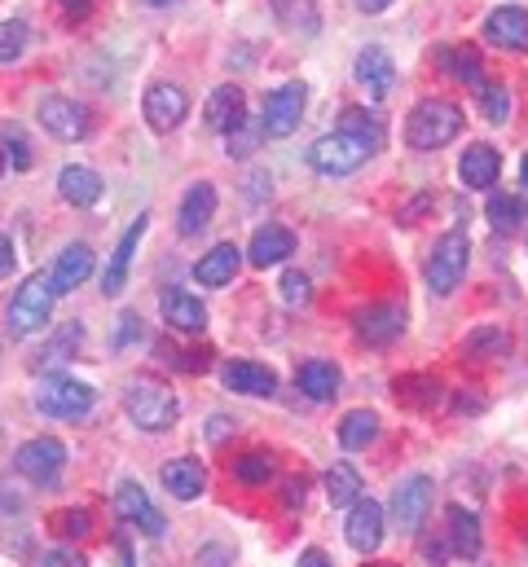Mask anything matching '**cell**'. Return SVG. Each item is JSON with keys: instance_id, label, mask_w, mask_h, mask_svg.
I'll return each mask as SVG.
<instances>
[{"instance_id": "f907efd6", "label": "cell", "mask_w": 528, "mask_h": 567, "mask_svg": "<svg viewBox=\"0 0 528 567\" xmlns=\"http://www.w3.org/2000/svg\"><path fill=\"white\" fill-rule=\"evenodd\" d=\"M282 497H286V506H295V502H304V480H291V484L282 489Z\"/></svg>"}, {"instance_id": "4dcf8cb0", "label": "cell", "mask_w": 528, "mask_h": 567, "mask_svg": "<svg viewBox=\"0 0 528 567\" xmlns=\"http://www.w3.org/2000/svg\"><path fill=\"white\" fill-rule=\"evenodd\" d=\"M396 400L414 409H437L445 400V387L428 374H409V379H396Z\"/></svg>"}, {"instance_id": "ac0fdd59", "label": "cell", "mask_w": 528, "mask_h": 567, "mask_svg": "<svg viewBox=\"0 0 528 567\" xmlns=\"http://www.w3.org/2000/svg\"><path fill=\"white\" fill-rule=\"evenodd\" d=\"M353 75H357V84H361L370 97H388V93H392V84H396V62L388 58V49L370 45V49H361V53H357Z\"/></svg>"}, {"instance_id": "2e32d148", "label": "cell", "mask_w": 528, "mask_h": 567, "mask_svg": "<svg viewBox=\"0 0 528 567\" xmlns=\"http://www.w3.org/2000/svg\"><path fill=\"white\" fill-rule=\"evenodd\" d=\"M344 532H348V545H353V550H361V554L379 550V541H383V506H379L374 497H361V502L348 510Z\"/></svg>"}, {"instance_id": "8d00e7d4", "label": "cell", "mask_w": 528, "mask_h": 567, "mask_svg": "<svg viewBox=\"0 0 528 567\" xmlns=\"http://www.w3.org/2000/svg\"><path fill=\"white\" fill-rule=\"evenodd\" d=\"M484 215H489V224H493L498 234H515L519 230V202L511 194H493L489 207H484Z\"/></svg>"}, {"instance_id": "f546056e", "label": "cell", "mask_w": 528, "mask_h": 567, "mask_svg": "<svg viewBox=\"0 0 528 567\" xmlns=\"http://www.w3.org/2000/svg\"><path fill=\"white\" fill-rule=\"evenodd\" d=\"M335 133H344V137H353V141H361V146H370V150L383 146V120L370 115V110H361V106H348V110H344L340 124H335Z\"/></svg>"}, {"instance_id": "6da1fadb", "label": "cell", "mask_w": 528, "mask_h": 567, "mask_svg": "<svg viewBox=\"0 0 528 567\" xmlns=\"http://www.w3.org/2000/svg\"><path fill=\"white\" fill-rule=\"evenodd\" d=\"M463 133V110L454 101H418L405 120V146L409 150H441Z\"/></svg>"}, {"instance_id": "bcb514c9", "label": "cell", "mask_w": 528, "mask_h": 567, "mask_svg": "<svg viewBox=\"0 0 528 567\" xmlns=\"http://www.w3.org/2000/svg\"><path fill=\"white\" fill-rule=\"evenodd\" d=\"M40 567H88V563H84L75 550L58 545V550H49V554H45V563H40Z\"/></svg>"}, {"instance_id": "60d3db41", "label": "cell", "mask_w": 528, "mask_h": 567, "mask_svg": "<svg viewBox=\"0 0 528 567\" xmlns=\"http://www.w3.org/2000/svg\"><path fill=\"white\" fill-rule=\"evenodd\" d=\"M265 133H260V120L256 124H243V128H234L230 137H225V155H234V159H247L251 150H256V141H260Z\"/></svg>"}, {"instance_id": "8fae6325", "label": "cell", "mask_w": 528, "mask_h": 567, "mask_svg": "<svg viewBox=\"0 0 528 567\" xmlns=\"http://www.w3.org/2000/svg\"><path fill=\"white\" fill-rule=\"evenodd\" d=\"M40 124L58 137V141H84L93 120H88V110L71 97H45L40 101Z\"/></svg>"}, {"instance_id": "9c48e42d", "label": "cell", "mask_w": 528, "mask_h": 567, "mask_svg": "<svg viewBox=\"0 0 528 567\" xmlns=\"http://www.w3.org/2000/svg\"><path fill=\"white\" fill-rule=\"evenodd\" d=\"M405 308L401 304H370V308H361L357 317H353V325H357V338L361 344H370V348H388V344H396V338L405 334Z\"/></svg>"}, {"instance_id": "d4e9b609", "label": "cell", "mask_w": 528, "mask_h": 567, "mask_svg": "<svg viewBox=\"0 0 528 567\" xmlns=\"http://www.w3.org/2000/svg\"><path fill=\"white\" fill-rule=\"evenodd\" d=\"M163 489H168L172 497H181V502H194V497H202V489H207V467L194 463V458H172V463L163 467Z\"/></svg>"}, {"instance_id": "816d5d0a", "label": "cell", "mask_w": 528, "mask_h": 567, "mask_svg": "<svg viewBox=\"0 0 528 567\" xmlns=\"http://www.w3.org/2000/svg\"><path fill=\"white\" fill-rule=\"evenodd\" d=\"M62 5H66V14H71V19H84V14L93 10V0H62Z\"/></svg>"}, {"instance_id": "d6a6232c", "label": "cell", "mask_w": 528, "mask_h": 567, "mask_svg": "<svg viewBox=\"0 0 528 567\" xmlns=\"http://www.w3.org/2000/svg\"><path fill=\"white\" fill-rule=\"evenodd\" d=\"M79 321H66V325H58V334L49 338V344L40 348V370H53V366H66V361H75V353H79Z\"/></svg>"}, {"instance_id": "d590c367", "label": "cell", "mask_w": 528, "mask_h": 567, "mask_svg": "<svg viewBox=\"0 0 528 567\" xmlns=\"http://www.w3.org/2000/svg\"><path fill=\"white\" fill-rule=\"evenodd\" d=\"M327 493H331V506H357L361 502V476L348 463H335L327 471Z\"/></svg>"}, {"instance_id": "44dd1931", "label": "cell", "mask_w": 528, "mask_h": 567, "mask_svg": "<svg viewBox=\"0 0 528 567\" xmlns=\"http://www.w3.org/2000/svg\"><path fill=\"white\" fill-rule=\"evenodd\" d=\"M243 264V251L234 243H221V247H211L198 264H194V282L198 286H230V278L238 273Z\"/></svg>"}, {"instance_id": "603a6c76", "label": "cell", "mask_w": 528, "mask_h": 567, "mask_svg": "<svg viewBox=\"0 0 528 567\" xmlns=\"http://www.w3.org/2000/svg\"><path fill=\"white\" fill-rule=\"evenodd\" d=\"M163 321L172 325V330H185V334H198L202 325H207V308L189 295V291H181V286H168L163 291Z\"/></svg>"}, {"instance_id": "30bf717a", "label": "cell", "mask_w": 528, "mask_h": 567, "mask_svg": "<svg viewBox=\"0 0 528 567\" xmlns=\"http://www.w3.org/2000/svg\"><path fill=\"white\" fill-rule=\"evenodd\" d=\"M432 502H437V484H432L428 476L405 480V484L396 489V497H392V519H396V528H401V532H418L422 519H428V510H432Z\"/></svg>"}, {"instance_id": "5b68a950", "label": "cell", "mask_w": 528, "mask_h": 567, "mask_svg": "<svg viewBox=\"0 0 528 567\" xmlns=\"http://www.w3.org/2000/svg\"><path fill=\"white\" fill-rule=\"evenodd\" d=\"M467 264H471V243H467V234H445V238L432 247V256H428V286H432L437 295H454L458 282L467 278Z\"/></svg>"}, {"instance_id": "4fadbf2b", "label": "cell", "mask_w": 528, "mask_h": 567, "mask_svg": "<svg viewBox=\"0 0 528 567\" xmlns=\"http://www.w3.org/2000/svg\"><path fill=\"white\" fill-rule=\"evenodd\" d=\"M247 124V97L238 84H221V88H211L207 97V128H217V133H234Z\"/></svg>"}, {"instance_id": "7a4b0ae2", "label": "cell", "mask_w": 528, "mask_h": 567, "mask_svg": "<svg viewBox=\"0 0 528 567\" xmlns=\"http://www.w3.org/2000/svg\"><path fill=\"white\" fill-rule=\"evenodd\" d=\"M124 409H128V418H133L142 431H168V427H176V414H181L176 392H172L168 383L150 379V374H137V379L124 387Z\"/></svg>"}, {"instance_id": "ba28073f", "label": "cell", "mask_w": 528, "mask_h": 567, "mask_svg": "<svg viewBox=\"0 0 528 567\" xmlns=\"http://www.w3.org/2000/svg\"><path fill=\"white\" fill-rule=\"evenodd\" d=\"M14 463H19V476H27L32 484H58L62 467H66V448L53 435H40V440H27L19 448Z\"/></svg>"}, {"instance_id": "ee69618b", "label": "cell", "mask_w": 528, "mask_h": 567, "mask_svg": "<svg viewBox=\"0 0 528 567\" xmlns=\"http://www.w3.org/2000/svg\"><path fill=\"white\" fill-rule=\"evenodd\" d=\"M308 295H312V286H308V278L291 269V273L282 278V299H286V304L295 308V304H308Z\"/></svg>"}, {"instance_id": "7dc6e473", "label": "cell", "mask_w": 528, "mask_h": 567, "mask_svg": "<svg viewBox=\"0 0 528 567\" xmlns=\"http://www.w3.org/2000/svg\"><path fill=\"white\" fill-rule=\"evenodd\" d=\"M198 563H202V567H230V554L217 550V545H207V550L198 554Z\"/></svg>"}, {"instance_id": "5bb4252c", "label": "cell", "mask_w": 528, "mask_h": 567, "mask_svg": "<svg viewBox=\"0 0 528 567\" xmlns=\"http://www.w3.org/2000/svg\"><path fill=\"white\" fill-rule=\"evenodd\" d=\"M211 215H217V189H211L207 181H194V185L185 189V198H181L176 230H181L185 238H194V234H202L207 224H211Z\"/></svg>"}, {"instance_id": "f1b7e54d", "label": "cell", "mask_w": 528, "mask_h": 567, "mask_svg": "<svg viewBox=\"0 0 528 567\" xmlns=\"http://www.w3.org/2000/svg\"><path fill=\"white\" fill-rule=\"evenodd\" d=\"M450 515V550L458 554V558H476L480 554V519L471 515V510H463V506H450L445 510Z\"/></svg>"}, {"instance_id": "ffe728a7", "label": "cell", "mask_w": 528, "mask_h": 567, "mask_svg": "<svg viewBox=\"0 0 528 567\" xmlns=\"http://www.w3.org/2000/svg\"><path fill=\"white\" fill-rule=\"evenodd\" d=\"M88 273H93V251H88V243H71V247L58 256V264H53L49 282H53V291H58V295H71L75 286H84V282H88Z\"/></svg>"}, {"instance_id": "e0dca14e", "label": "cell", "mask_w": 528, "mask_h": 567, "mask_svg": "<svg viewBox=\"0 0 528 567\" xmlns=\"http://www.w3.org/2000/svg\"><path fill=\"white\" fill-rule=\"evenodd\" d=\"M484 40H493L498 49H515L524 53L528 49V10L519 5H502L484 19Z\"/></svg>"}, {"instance_id": "d6986e66", "label": "cell", "mask_w": 528, "mask_h": 567, "mask_svg": "<svg viewBox=\"0 0 528 567\" xmlns=\"http://www.w3.org/2000/svg\"><path fill=\"white\" fill-rule=\"evenodd\" d=\"M115 510H120L128 523L146 528L150 537H163V515L150 506V497H146V489H142L137 480H124V484L115 489Z\"/></svg>"}, {"instance_id": "b9f144b4", "label": "cell", "mask_w": 528, "mask_h": 567, "mask_svg": "<svg viewBox=\"0 0 528 567\" xmlns=\"http://www.w3.org/2000/svg\"><path fill=\"white\" fill-rule=\"evenodd\" d=\"M49 528L62 537H88L93 519H88V510H58V515H49Z\"/></svg>"}, {"instance_id": "8992f818", "label": "cell", "mask_w": 528, "mask_h": 567, "mask_svg": "<svg viewBox=\"0 0 528 567\" xmlns=\"http://www.w3.org/2000/svg\"><path fill=\"white\" fill-rule=\"evenodd\" d=\"M304 101H308V88L299 79L273 88L265 97V110H260V133L265 137H291L299 128V120H304Z\"/></svg>"}, {"instance_id": "6f0895ef", "label": "cell", "mask_w": 528, "mask_h": 567, "mask_svg": "<svg viewBox=\"0 0 528 567\" xmlns=\"http://www.w3.org/2000/svg\"><path fill=\"white\" fill-rule=\"evenodd\" d=\"M0 176H5V155H0Z\"/></svg>"}, {"instance_id": "836d02e7", "label": "cell", "mask_w": 528, "mask_h": 567, "mask_svg": "<svg viewBox=\"0 0 528 567\" xmlns=\"http://www.w3.org/2000/svg\"><path fill=\"white\" fill-rule=\"evenodd\" d=\"M506 348H511V338L498 325H480L476 334L463 338V357L467 361H493V357H506Z\"/></svg>"}, {"instance_id": "f5cc1de1", "label": "cell", "mask_w": 528, "mask_h": 567, "mask_svg": "<svg viewBox=\"0 0 528 567\" xmlns=\"http://www.w3.org/2000/svg\"><path fill=\"white\" fill-rule=\"evenodd\" d=\"M388 5H392V0H357V10H361V14H383Z\"/></svg>"}, {"instance_id": "11a10c76", "label": "cell", "mask_w": 528, "mask_h": 567, "mask_svg": "<svg viewBox=\"0 0 528 567\" xmlns=\"http://www.w3.org/2000/svg\"><path fill=\"white\" fill-rule=\"evenodd\" d=\"M142 5H150V10H163V5H176V0H142Z\"/></svg>"}, {"instance_id": "9a60e30c", "label": "cell", "mask_w": 528, "mask_h": 567, "mask_svg": "<svg viewBox=\"0 0 528 567\" xmlns=\"http://www.w3.org/2000/svg\"><path fill=\"white\" fill-rule=\"evenodd\" d=\"M221 383L238 396H273L278 392V374L260 361H225L221 366Z\"/></svg>"}, {"instance_id": "e575fe53", "label": "cell", "mask_w": 528, "mask_h": 567, "mask_svg": "<svg viewBox=\"0 0 528 567\" xmlns=\"http://www.w3.org/2000/svg\"><path fill=\"white\" fill-rule=\"evenodd\" d=\"M374 435H379V414H370V409H348L344 414V422H340V444L344 448H366Z\"/></svg>"}, {"instance_id": "ab89813d", "label": "cell", "mask_w": 528, "mask_h": 567, "mask_svg": "<svg viewBox=\"0 0 528 567\" xmlns=\"http://www.w3.org/2000/svg\"><path fill=\"white\" fill-rule=\"evenodd\" d=\"M480 101H484V115H489L493 124H506V115H511V93H506V88L480 84Z\"/></svg>"}, {"instance_id": "7c38bea8", "label": "cell", "mask_w": 528, "mask_h": 567, "mask_svg": "<svg viewBox=\"0 0 528 567\" xmlns=\"http://www.w3.org/2000/svg\"><path fill=\"white\" fill-rule=\"evenodd\" d=\"M142 110H146V124H150L155 133H172V128H181V120H185L189 97H185L176 84H155V88H146Z\"/></svg>"}, {"instance_id": "52a82bcc", "label": "cell", "mask_w": 528, "mask_h": 567, "mask_svg": "<svg viewBox=\"0 0 528 567\" xmlns=\"http://www.w3.org/2000/svg\"><path fill=\"white\" fill-rule=\"evenodd\" d=\"M370 155H374L370 146L353 141V137H344V133H331V137H322V141H312L308 163H312L317 172H327V176H348V172H357Z\"/></svg>"}, {"instance_id": "7bdbcfd3", "label": "cell", "mask_w": 528, "mask_h": 567, "mask_svg": "<svg viewBox=\"0 0 528 567\" xmlns=\"http://www.w3.org/2000/svg\"><path fill=\"white\" fill-rule=\"evenodd\" d=\"M137 334H142V317H137V312H124V317H115V330H111V348H115V353H120V348H128Z\"/></svg>"}, {"instance_id": "4316f807", "label": "cell", "mask_w": 528, "mask_h": 567, "mask_svg": "<svg viewBox=\"0 0 528 567\" xmlns=\"http://www.w3.org/2000/svg\"><path fill=\"white\" fill-rule=\"evenodd\" d=\"M58 189H62V198L71 207H93L101 198V176L93 168H84V163H66L62 176H58Z\"/></svg>"}, {"instance_id": "277c9868", "label": "cell", "mask_w": 528, "mask_h": 567, "mask_svg": "<svg viewBox=\"0 0 528 567\" xmlns=\"http://www.w3.org/2000/svg\"><path fill=\"white\" fill-rule=\"evenodd\" d=\"M93 405H97V387L66 374H45L36 387V409L45 418H84Z\"/></svg>"}, {"instance_id": "7402d4cb", "label": "cell", "mask_w": 528, "mask_h": 567, "mask_svg": "<svg viewBox=\"0 0 528 567\" xmlns=\"http://www.w3.org/2000/svg\"><path fill=\"white\" fill-rule=\"evenodd\" d=\"M291 251H295V234H291V230H282V224H260L247 256H251L256 269H273V264H282Z\"/></svg>"}, {"instance_id": "681fc988", "label": "cell", "mask_w": 528, "mask_h": 567, "mask_svg": "<svg viewBox=\"0 0 528 567\" xmlns=\"http://www.w3.org/2000/svg\"><path fill=\"white\" fill-rule=\"evenodd\" d=\"M299 567H331V558H327L322 550H304V554H299Z\"/></svg>"}, {"instance_id": "f35d334b", "label": "cell", "mask_w": 528, "mask_h": 567, "mask_svg": "<svg viewBox=\"0 0 528 567\" xmlns=\"http://www.w3.org/2000/svg\"><path fill=\"white\" fill-rule=\"evenodd\" d=\"M234 476L243 484H265L273 476V458H269V453H243V458L234 463Z\"/></svg>"}, {"instance_id": "c3c4849f", "label": "cell", "mask_w": 528, "mask_h": 567, "mask_svg": "<svg viewBox=\"0 0 528 567\" xmlns=\"http://www.w3.org/2000/svg\"><path fill=\"white\" fill-rule=\"evenodd\" d=\"M14 269V243L5 238V234H0V278H5Z\"/></svg>"}, {"instance_id": "f6af8a7d", "label": "cell", "mask_w": 528, "mask_h": 567, "mask_svg": "<svg viewBox=\"0 0 528 567\" xmlns=\"http://www.w3.org/2000/svg\"><path fill=\"white\" fill-rule=\"evenodd\" d=\"M5 141H10V159H14V168H32L27 137H23V133H14V128H5Z\"/></svg>"}, {"instance_id": "83f0119b", "label": "cell", "mask_w": 528, "mask_h": 567, "mask_svg": "<svg viewBox=\"0 0 528 567\" xmlns=\"http://www.w3.org/2000/svg\"><path fill=\"white\" fill-rule=\"evenodd\" d=\"M295 383H299V392L308 400H335L340 396V370L331 361H304Z\"/></svg>"}, {"instance_id": "1f68e13d", "label": "cell", "mask_w": 528, "mask_h": 567, "mask_svg": "<svg viewBox=\"0 0 528 567\" xmlns=\"http://www.w3.org/2000/svg\"><path fill=\"white\" fill-rule=\"evenodd\" d=\"M441 66H445L458 84H471V88H480V84H484V79H480L484 62H480L476 45H450V49H441Z\"/></svg>"}, {"instance_id": "74e56055", "label": "cell", "mask_w": 528, "mask_h": 567, "mask_svg": "<svg viewBox=\"0 0 528 567\" xmlns=\"http://www.w3.org/2000/svg\"><path fill=\"white\" fill-rule=\"evenodd\" d=\"M27 36H32V27L23 19L0 23V62H19L23 49H27Z\"/></svg>"}, {"instance_id": "db71d44e", "label": "cell", "mask_w": 528, "mask_h": 567, "mask_svg": "<svg viewBox=\"0 0 528 567\" xmlns=\"http://www.w3.org/2000/svg\"><path fill=\"white\" fill-rule=\"evenodd\" d=\"M225 427H234V422H225V418H211V431H207V435H211V440H221V435H225Z\"/></svg>"}, {"instance_id": "484cf974", "label": "cell", "mask_w": 528, "mask_h": 567, "mask_svg": "<svg viewBox=\"0 0 528 567\" xmlns=\"http://www.w3.org/2000/svg\"><path fill=\"white\" fill-rule=\"evenodd\" d=\"M498 172H502V159H498L493 146H471V150L458 159V176H463L467 189H489V185L498 181Z\"/></svg>"}, {"instance_id": "3957f363", "label": "cell", "mask_w": 528, "mask_h": 567, "mask_svg": "<svg viewBox=\"0 0 528 567\" xmlns=\"http://www.w3.org/2000/svg\"><path fill=\"white\" fill-rule=\"evenodd\" d=\"M53 299H58V291H53L49 273L27 278V282L10 295V308H5V325H10V334H14V338H27V334L45 330L49 317H53Z\"/></svg>"}, {"instance_id": "9f6ffc18", "label": "cell", "mask_w": 528, "mask_h": 567, "mask_svg": "<svg viewBox=\"0 0 528 567\" xmlns=\"http://www.w3.org/2000/svg\"><path fill=\"white\" fill-rule=\"evenodd\" d=\"M519 181L528 185V155H524V163H519Z\"/></svg>"}, {"instance_id": "cb8c5ba5", "label": "cell", "mask_w": 528, "mask_h": 567, "mask_svg": "<svg viewBox=\"0 0 528 567\" xmlns=\"http://www.w3.org/2000/svg\"><path fill=\"white\" fill-rule=\"evenodd\" d=\"M142 234H146V215H137V220L128 224L124 243L115 247L111 264H106V278H101V291H106V295H120V291H124V282H128V269H133V251H137Z\"/></svg>"}, {"instance_id": "680465c9", "label": "cell", "mask_w": 528, "mask_h": 567, "mask_svg": "<svg viewBox=\"0 0 528 567\" xmlns=\"http://www.w3.org/2000/svg\"><path fill=\"white\" fill-rule=\"evenodd\" d=\"M370 567H396V563H370Z\"/></svg>"}]
</instances>
